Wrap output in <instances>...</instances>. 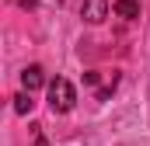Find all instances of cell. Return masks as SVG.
<instances>
[{
	"label": "cell",
	"mask_w": 150,
	"mask_h": 146,
	"mask_svg": "<svg viewBox=\"0 0 150 146\" xmlns=\"http://www.w3.org/2000/svg\"><path fill=\"white\" fill-rule=\"evenodd\" d=\"M32 105H35V101H32V91H21V94L14 98V111H18V115H28Z\"/></svg>",
	"instance_id": "5"
},
{
	"label": "cell",
	"mask_w": 150,
	"mask_h": 146,
	"mask_svg": "<svg viewBox=\"0 0 150 146\" xmlns=\"http://www.w3.org/2000/svg\"><path fill=\"white\" fill-rule=\"evenodd\" d=\"M112 11L119 18H126V21H136V18H140V4H136V0H115Z\"/></svg>",
	"instance_id": "4"
},
{
	"label": "cell",
	"mask_w": 150,
	"mask_h": 146,
	"mask_svg": "<svg viewBox=\"0 0 150 146\" xmlns=\"http://www.w3.org/2000/svg\"><path fill=\"white\" fill-rule=\"evenodd\" d=\"M21 84H25V91H38V87L45 84V70H42L38 63L25 66V70H21Z\"/></svg>",
	"instance_id": "3"
},
{
	"label": "cell",
	"mask_w": 150,
	"mask_h": 146,
	"mask_svg": "<svg viewBox=\"0 0 150 146\" xmlns=\"http://www.w3.org/2000/svg\"><path fill=\"white\" fill-rule=\"evenodd\" d=\"M80 18H84L87 25H101V21L108 18V0H84Z\"/></svg>",
	"instance_id": "2"
},
{
	"label": "cell",
	"mask_w": 150,
	"mask_h": 146,
	"mask_svg": "<svg viewBox=\"0 0 150 146\" xmlns=\"http://www.w3.org/2000/svg\"><path fill=\"white\" fill-rule=\"evenodd\" d=\"M74 105H77V91H74V84H70L67 77L49 80V108L56 111V115H67V111H74Z\"/></svg>",
	"instance_id": "1"
}]
</instances>
